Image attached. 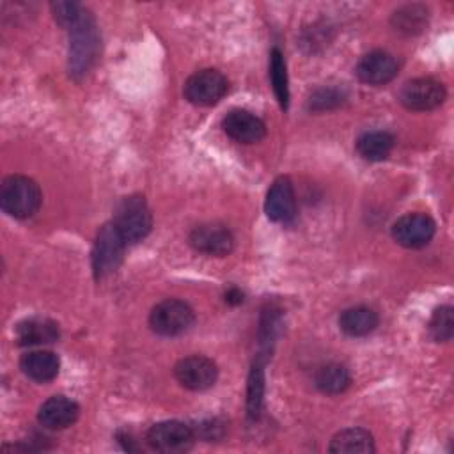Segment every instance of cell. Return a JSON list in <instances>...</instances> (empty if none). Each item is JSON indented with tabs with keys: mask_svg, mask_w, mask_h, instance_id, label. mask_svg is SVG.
Masks as SVG:
<instances>
[{
	"mask_svg": "<svg viewBox=\"0 0 454 454\" xmlns=\"http://www.w3.org/2000/svg\"><path fill=\"white\" fill-rule=\"evenodd\" d=\"M69 30V74L83 76L96 62L99 50V34L92 14L85 9L83 14L67 28Z\"/></svg>",
	"mask_w": 454,
	"mask_h": 454,
	"instance_id": "1",
	"label": "cell"
},
{
	"mask_svg": "<svg viewBox=\"0 0 454 454\" xmlns=\"http://www.w3.org/2000/svg\"><path fill=\"white\" fill-rule=\"evenodd\" d=\"M43 202V193L39 184L20 174L7 176L0 184V206L12 218H30L34 216Z\"/></svg>",
	"mask_w": 454,
	"mask_h": 454,
	"instance_id": "2",
	"label": "cell"
},
{
	"mask_svg": "<svg viewBox=\"0 0 454 454\" xmlns=\"http://www.w3.org/2000/svg\"><path fill=\"white\" fill-rule=\"evenodd\" d=\"M112 223L126 243L142 241L153 227V215L145 199L142 195H129L121 199L115 207Z\"/></svg>",
	"mask_w": 454,
	"mask_h": 454,
	"instance_id": "3",
	"label": "cell"
},
{
	"mask_svg": "<svg viewBox=\"0 0 454 454\" xmlns=\"http://www.w3.org/2000/svg\"><path fill=\"white\" fill-rule=\"evenodd\" d=\"M193 321V309L186 301L176 298L156 303L149 314L151 330L163 337H176L184 333L186 330H190Z\"/></svg>",
	"mask_w": 454,
	"mask_h": 454,
	"instance_id": "4",
	"label": "cell"
},
{
	"mask_svg": "<svg viewBox=\"0 0 454 454\" xmlns=\"http://www.w3.org/2000/svg\"><path fill=\"white\" fill-rule=\"evenodd\" d=\"M124 247H126V241L112 222L105 223L98 231L96 241L92 247V270L98 280L108 277L119 268V264L122 262Z\"/></svg>",
	"mask_w": 454,
	"mask_h": 454,
	"instance_id": "5",
	"label": "cell"
},
{
	"mask_svg": "<svg viewBox=\"0 0 454 454\" xmlns=\"http://www.w3.org/2000/svg\"><path fill=\"white\" fill-rule=\"evenodd\" d=\"M229 90L227 78L218 69H202L184 82V98L195 106H213Z\"/></svg>",
	"mask_w": 454,
	"mask_h": 454,
	"instance_id": "6",
	"label": "cell"
},
{
	"mask_svg": "<svg viewBox=\"0 0 454 454\" xmlns=\"http://www.w3.org/2000/svg\"><path fill=\"white\" fill-rule=\"evenodd\" d=\"M447 98V90L442 82L434 78H413L408 80L399 90V101L404 108L413 112H427L438 108Z\"/></svg>",
	"mask_w": 454,
	"mask_h": 454,
	"instance_id": "7",
	"label": "cell"
},
{
	"mask_svg": "<svg viewBox=\"0 0 454 454\" xmlns=\"http://www.w3.org/2000/svg\"><path fill=\"white\" fill-rule=\"evenodd\" d=\"M195 434L190 426L179 420H163L154 426L145 434V442L153 450L158 452H183L193 445Z\"/></svg>",
	"mask_w": 454,
	"mask_h": 454,
	"instance_id": "8",
	"label": "cell"
},
{
	"mask_svg": "<svg viewBox=\"0 0 454 454\" xmlns=\"http://www.w3.org/2000/svg\"><path fill=\"white\" fill-rule=\"evenodd\" d=\"M436 232L434 220L426 213H408L397 218L392 225V238L404 248L426 247Z\"/></svg>",
	"mask_w": 454,
	"mask_h": 454,
	"instance_id": "9",
	"label": "cell"
},
{
	"mask_svg": "<svg viewBox=\"0 0 454 454\" xmlns=\"http://www.w3.org/2000/svg\"><path fill=\"white\" fill-rule=\"evenodd\" d=\"M176 380L188 390H207L218 378V369L213 360L202 355H192L181 358L174 367Z\"/></svg>",
	"mask_w": 454,
	"mask_h": 454,
	"instance_id": "10",
	"label": "cell"
},
{
	"mask_svg": "<svg viewBox=\"0 0 454 454\" xmlns=\"http://www.w3.org/2000/svg\"><path fill=\"white\" fill-rule=\"evenodd\" d=\"M190 245L206 255L223 257L234 248V236L223 223H200L190 232Z\"/></svg>",
	"mask_w": 454,
	"mask_h": 454,
	"instance_id": "11",
	"label": "cell"
},
{
	"mask_svg": "<svg viewBox=\"0 0 454 454\" xmlns=\"http://www.w3.org/2000/svg\"><path fill=\"white\" fill-rule=\"evenodd\" d=\"M399 73L397 59L383 50L365 53L356 64V76L369 85H383L394 80Z\"/></svg>",
	"mask_w": 454,
	"mask_h": 454,
	"instance_id": "12",
	"label": "cell"
},
{
	"mask_svg": "<svg viewBox=\"0 0 454 454\" xmlns=\"http://www.w3.org/2000/svg\"><path fill=\"white\" fill-rule=\"evenodd\" d=\"M264 213L271 222H278V223H287L294 218L296 199H294V190L289 177L280 176L271 183L264 200Z\"/></svg>",
	"mask_w": 454,
	"mask_h": 454,
	"instance_id": "13",
	"label": "cell"
},
{
	"mask_svg": "<svg viewBox=\"0 0 454 454\" xmlns=\"http://www.w3.org/2000/svg\"><path fill=\"white\" fill-rule=\"evenodd\" d=\"M222 128L239 144H255L264 138L266 124L248 110L234 108L222 119Z\"/></svg>",
	"mask_w": 454,
	"mask_h": 454,
	"instance_id": "14",
	"label": "cell"
},
{
	"mask_svg": "<svg viewBox=\"0 0 454 454\" xmlns=\"http://www.w3.org/2000/svg\"><path fill=\"white\" fill-rule=\"evenodd\" d=\"M80 406L66 395H51L37 411V420L46 429H66L78 420Z\"/></svg>",
	"mask_w": 454,
	"mask_h": 454,
	"instance_id": "15",
	"label": "cell"
},
{
	"mask_svg": "<svg viewBox=\"0 0 454 454\" xmlns=\"http://www.w3.org/2000/svg\"><path fill=\"white\" fill-rule=\"evenodd\" d=\"M14 335L20 346H44L59 340L60 328L50 317L32 316L18 323Z\"/></svg>",
	"mask_w": 454,
	"mask_h": 454,
	"instance_id": "16",
	"label": "cell"
},
{
	"mask_svg": "<svg viewBox=\"0 0 454 454\" xmlns=\"http://www.w3.org/2000/svg\"><path fill=\"white\" fill-rule=\"evenodd\" d=\"M21 372L37 383H46L57 378L60 371V360L53 351L35 349L28 351L20 360Z\"/></svg>",
	"mask_w": 454,
	"mask_h": 454,
	"instance_id": "17",
	"label": "cell"
},
{
	"mask_svg": "<svg viewBox=\"0 0 454 454\" xmlns=\"http://www.w3.org/2000/svg\"><path fill=\"white\" fill-rule=\"evenodd\" d=\"M378 323H380L378 314L372 309L364 305L349 307L342 310L339 316V326L349 337H365L376 330Z\"/></svg>",
	"mask_w": 454,
	"mask_h": 454,
	"instance_id": "18",
	"label": "cell"
},
{
	"mask_svg": "<svg viewBox=\"0 0 454 454\" xmlns=\"http://www.w3.org/2000/svg\"><path fill=\"white\" fill-rule=\"evenodd\" d=\"M330 452H346V454H369L374 452V440L372 434L362 427H348L342 429L339 433L333 434V438L330 440Z\"/></svg>",
	"mask_w": 454,
	"mask_h": 454,
	"instance_id": "19",
	"label": "cell"
},
{
	"mask_svg": "<svg viewBox=\"0 0 454 454\" xmlns=\"http://www.w3.org/2000/svg\"><path fill=\"white\" fill-rule=\"evenodd\" d=\"M394 147V137L388 131L372 129L365 131L356 138V151L367 161L385 160Z\"/></svg>",
	"mask_w": 454,
	"mask_h": 454,
	"instance_id": "20",
	"label": "cell"
},
{
	"mask_svg": "<svg viewBox=\"0 0 454 454\" xmlns=\"http://www.w3.org/2000/svg\"><path fill=\"white\" fill-rule=\"evenodd\" d=\"M314 383L323 394L337 395V394H342L349 387L351 376H349V371L342 364L332 362V364H326L317 369V372L314 376Z\"/></svg>",
	"mask_w": 454,
	"mask_h": 454,
	"instance_id": "21",
	"label": "cell"
},
{
	"mask_svg": "<svg viewBox=\"0 0 454 454\" xmlns=\"http://www.w3.org/2000/svg\"><path fill=\"white\" fill-rule=\"evenodd\" d=\"M262 362L255 360L252 364L247 385V415L255 420L261 415L262 401H264V369Z\"/></svg>",
	"mask_w": 454,
	"mask_h": 454,
	"instance_id": "22",
	"label": "cell"
},
{
	"mask_svg": "<svg viewBox=\"0 0 454 454\" xmlns=\"http://www.w3.org/2000/svg\"><path fill=\"white\" fill-rule=\"evenodd\" d=\"M270 78H271L273 92L277 96L280 108L287 110V106H289V80H287L286 60L278 48H273L271 55H270Z\"/></svg>",
	"mask_w": 454,
	"mask_h": 454,
	"instance_id": "23",
	"label": "cell"
},
{
	"mask_svg": "<svg viewBox=\"0 0 454 454\" xmlns=\"http://www.w3.org/2000/svg\"><path fill=\"white\" fill-rule=\"evenodd\" d=\"M427 23V9L419 5V4H411V5H404L401 9H397L392 16V25L397 32L403 34H417L420 32Z\"/></svg>",
	"mask_w": 454,
	"mask_h": 454,
	"instance_id": "24",
	"label": "cell"
},
{
	"mask_svg": "<svg viewBox=\"0 0 454 454\" xmlns=\"http://www.w3.org/2000/svg\"><path fill=\"white\" fill-rule=\"evenodd\" d=\"M429 333L436 342H449L454 333V314L450 305L436 309L429 321Z\"/></svg>",
	"mask_w": 454,
	"mask_h": 454,
	"instance_id": "25",
	"label": "cell"
},
{
	"mask_svg": "<svg viewBox=\"0 0 454 454\" xmlns=\"http://www.w3.org/2000/svg\"><path fill=\"white\" fill-rule=\"evenodd\" d=\"M51 11H53V18L57 20V23L69 28L83 14L85 7L76 2H53Z\"/></svg>",
	"mask_w": 454,
	"mask_h": 454,
	"instance_id": "26",
	"label": "cell"
},
{
	"mask_svg": "<svg viewBox=\"0 0 454 454\" xmlns=\"http://www.w3.org/2000/svg\"><path fill=\"white\" fill-rule=\"evenodd\" d=\"M344 101V94L339 89H319L309 99L310 110H330Z\"/></svg>",
	"mask_w": 454,
	"mask_h": 454,
	"instance_id": "27",
	"label": "cell"
},
{
	"mask_svg": "<svg viewBox=\"0 0 454 454\" xmlns=\"http://www.w3.org/2000/svg\"><path fill=\"white\" fill-rule=\"evenodd\" d=\"M225 301L231 303V305H238L243 301V293L236 287H231L227 293H225Z\"/></svg>",
	"mask_w": 454,
	"mask_h": 454,
	"instance_id": "28",
	"label": "cell"
}]
</instances>
